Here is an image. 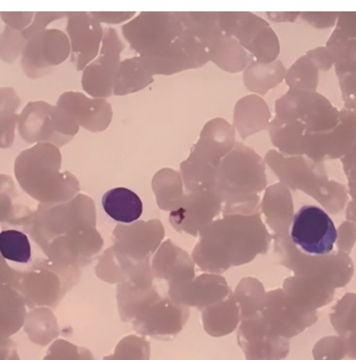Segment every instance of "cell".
Here are the masks:
<instances>
[{
    "mask_svg": "<svg viewBox=\"0 0 356 360\" xmlns=\"http://www.w3.org/2000/svg\"><path fill=\"white\" fill-rule=\"evenodd\" d=\"M291 240L307 255L324 257L331 253L337 242L336 226L324 209L301 207L291 224Z\"/></svg>",
    "mask_w": 356,
    "mask_h": 360,
    "instance_id": "obj_1",
    "label": "cell"
},
{
    "mask_svg": "<svg viewBox=\"0 0 356 360\" xmlns=\"http://www.w3.org/2000/svg\"><path fill=\"white\" fill-rule=\"evenodd\" d=\"M102 206L106 214L119 223H134L143 214L141 198L126 188H115L106 192L102 197Z\"/></svg>",
    "mask_w": 356,
    "mask_h": 360,
    "instance_id": "obj_3",
    "label": "cell"
},
{
    "mask_svg": "<svg viewBox=\"0 0 356 360\" xmlns=\"http://www.w3.org/2000/svg\"><path fill=\"white\" fill-rule=\"evenodd\" d=\"M240 335H243L248 360H279L288 356V339L270 335L264 322L244 326Z\"/></svg>",
    "mask_w": 356,
    "mask_h": 360,
    "instance_id": "obj_2",
    "label": "cell"
},
{
    "mask_svg": "<svg viewBox=\"0 0 356 360\" xmlns=\"http://www.w3.org/2000/svg\"><path fill=\"white\" fill-rule=\"evenodd\" d=\"M0 255L14 262H29L32 255L29 238L20 231H3L0 233Z\"/></svg>",
    "mask_w": 356,
    "mask_h": 360,
    "instance_id": "obj_5",
    "label": "cell"
},
{
    "mask_svg": "<svg viewBox=\"0 0 356 360\" xmlns=\"http://www.w3.org/2000/svg\"><path fill=\"white\" fill-rule=\"evenodd\" d=\"M333 329L344 341L348 357L356 359V295L348 292L336 305L329 315Z\"/></svg>",
    "mask_w": 356,
    "mask_h": 360,
    "instance_id": "obj_4",
    "label": "cell"
},
{
    "mask_svg": "<svg viewBox=\"0 0 356 360\" xmlns=\"http://www.w3.org/2000/svg\"><path fill=\"white\" fill-rule=\"evenodd\" d=\"M314 360H343L348 356L346 345L339 337H325L313 347Z\"/></svg>",
    "mask_w": 356,
    "mask_h": 360,
    "instance_id": "obj_6",
    "label": "cell"
}]
</instances>
